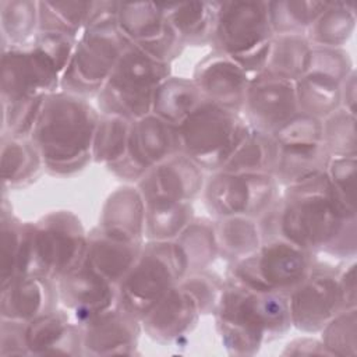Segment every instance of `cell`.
Wrapping results in <instances>:
<instances>
[{"label": "cell", "instance_id": "cell-52", "mask_svg": "<svg viewBox=\"0 0 357 357\" xmlns=\"http://www.w3.org/2000/svg\"><path fill=\"white\" fill-rule=\"evenodd\" d=\"M356 70H353L342 82H340V107L356 114L357 103V78Z\"/></svg>", "mask_w": 357, "mask_h": 357}, {"label": "cell", "instance_id": "cell-35", "mask_svg": "<svg viewBox=\"0 0 357 357\" xmlns=\"http://www.w3.org/2000/svg\"><path fill=\"white\" fill-rule=\"evenodd\" d=\"M279 158V145L272 135L250 128L244 141L222 170L234 173L273 174Z\"/></svg>", "mask_w": 357, "mask_h": 357}, {"label": "cell", "instance_id": "cell-26", "mask_svg": "<svg viewBox=\"0 0 357 357\" xmlns=\"http://www.w3.org/2000/svg\"><path fill=\"white\" fill-rule=\"evenodd\" d=\"M144 244L128 243L105 234L99 227L88 231L85 262L113 284H119L134 266Z\"/></svg>", "mask_w": 357, "mask_h": 357}, {"label": "cell", "instance_id": "cell-4", "mask_svg": "<svg viewBox=\"0 0 357 357\" xmlns=\"http://www.w3.org/2000/svg\"><path fill=\"white\" fill-rule=\"evenodd\" d=\"M77 38L38 32L26 45L1 49V100L46 96L60 91Z\"/></svg>", "mask_w": 357, "mask_h": 357}, {"label": "cell", "instance_id": "cell-13", "mask_svg": "<svg viewBox=\"0 0 357 357\" xmlns=\"http://www.w3.org/2000/svg\"><path fill=\"white\" fill-rule=\"evenodd\" d=\"M178 152L177 127L151 113L131 121L127 153L107 169L120 180L137 184L152 166Z\"/></svg>", "mask_w": 357, "mask_h": 357}, {"label": "cell", "instance_id": "cell-47", "mask_svg": "<svg viewBox=\"0 0 357 357\" xmlns=\"http://www.w3.org/2000/svg\"><path fill=\"white\" fill-rule=\"evenodd\" d=\"M198 303L201 315L215 314L219 304L225 280L208 269L187 273L178 283Z\"/></svg>", "mask_w": 357, "mask_h": 357}, {"label": "cell", "instance_id": "cell-7", "mask_svg": "<svg viewBox=\"0 0 357 357\" xmlns=\"http://www.w3.org/2000/svg\"><path fill=\"white\" fill-rule=\"evenodd\" d=\"M241 113L204 100L178 127L180 152L204 172L222 170L248 134Z\"/></svg>", "mask_w": 357, "mask_h": 357}, {"label": "cell", "instance_id": "cell-39", "mask_svg": "<svg viewBox=\"0 0 357 357\" xmlns=\"http://www.w3.org/2000/svg\"><path fill=\"white\" fill-rule=\"evenodd\" d=\"M91 7L92 1H38L39 32H56L78 39Z\"/></svg>", "mask_w": 357, "mask_h": 357}, {"label": "cell", "instance_id": "cell-28", "mask_svg": "<svg viewBox=\"0 0 357 357\" xmlns=\"http://www.w3.org/2000/svg\"><path fill=\"white\" fill-rule=\"evenodd\" d=\"M204 100L192 78L170 75L158 86L153 95L152 113L178 127Z\"/></svg>", "mask_w": 357, "mask_h": 357}, {"label": "cell", "instance_id": "cell-18", "mask_svg": "<svg viewBox=\"0 0 357 357\" xmlns=\"http://www.w3.org/2000/svg\"><path fill=\"white\" fill-rule=\"evenodd\" d=\"M204 170L181 152L152 166L135 184L145 204L192 202L202 194Z\"/></svg>", "mask_w": 357, "mask_h": 357}, {"label": "cell", "instance_id": "cell-17", "mask_svg": "<svg viewBox=\"0 0 357 357\" xmlns=\"http://www.w3.org/2000/svg\"><path fill=\"white\" fill-rule=\"evenodd\" d=\"M60 303L73 312L78 325L119 305L117 286L105 279L85 259L71 272L56 280Z\"/></svg>", "mask_w": 357, "mask_h": 357}, {"label": "cell", "instance_id": "cell-50", "mask_svg": "<svg viewBox=\"0 0 357 357\" xmlns=\"http://www.w3.org/2000/svg\"><path fill=\"white\" fill-rule=\"evenodd\" d=\"M337 290L342 311L357 308V290H356V262H351L339 269L337 273Z\"/></svg>", "mask_w": 357, "mask_h": 357}, {"label": "cell", "instance_id": "cell-51", "mask_svg": "<svg viewBox=\"0 0 357 357\" xmlns=\"http://www.w3.org/2000/svg\"><path fill=\"white\" fill-rule=\"evenodd\" d=\"M286 356H331L321 339L315 337H297L286 344L283 350Z\"/></svg>", "mask_w": 357, "mask_h": 357}, {"label": "cell", "instance_id": "cell-5", "mask_svg": "<svg viewBox=\"0 0 357 357\" xmlns=\"http://www.w3.org/2000/svg\"><path fill=\"white\" fill-rule=\"evenodd\" d=\"M273 35L268 1H220L211 46L254 77L265 68Z\"/></svg>", "mask_w": 357, "mask_h": 357}, {"label": "cell", "instance_id": "cell-20", "mask_svg": "<svg viewBox=\"0 0 357 357\" xmlns=\"http://www.w3.org/2000/svg\"><path fill=\"white\" fill-rule=\"evenodd\" d=\"M82 356H131L137 353L141 319L120 305L79 325Z\"/></svg>", "mask_w": 357, "mask_h": 357}, {"label": "cell", "instance_id": "cell-48", "mask_svg": "<svg viewBox=\"0 0 357 357\" xmlns=\"http://www.w3.org/2000/svg\"><path fill=\"white\" fill-rule=\"evenodd\" d=\"M354 70L350 54L343 47L312 46L307 70L308 74H317L342 82Z\"/></svg>", "mask_w": 357, "mask_h": 357}, {"label": "cell", "instance_id": "cell-3", "mask_svg": "<svg viewBox=\"0 0 357 357\" xmlns=\"http://www.w3.org/2000/svg\"><path fill=\"white\" fill-rule=\"evenodd\" d=\"M213 315L225 349L234 356H254L291 328L286 296L255 290L227 276Z\"/></svg>", "mask_w": 357, "mask_h": 357}, {"label": "cell", "instance_id": "cell-16", "mask_svg": "<svg viewBox=\"0 0 357 357\" xmlns=\"http://www.w3.org/2000/svg\"><path fill=\"white\" fill-rule=\"evenodd\" d=\"M296 113L298 107L293 81L265 71L251 77L241 112L250 128L272 135Z\"/></svg>", "mask_w": 357, "mask_h": 357}, {"label": "cell", "instance_id": "cell-33", "mask_svg": "<svg viewBox=\"0 0 357 357\" xmlns=\"http://www.w3.org/2000/svg\"><path fill=\"white\" fill-rule=\"evenodd\" d=\"M354 29V4L349 1H328L325 10L310 26L305 36L311 46L343 47Z\"/></svg>", "mask_w": 357, "mask_h": 357}, {"label": "cell", "instance_id": "cell-19", "mask_svg": "<svg viewBox=\"0 0 357 357\" xmlns=\"http://www.w3.org/2000/svg\"><path fill=\"white\" fill-rule=\"evenodd\" d=\"M250 79L241 66L215 50L197 63L192 74L204 99L237 113L243 112Z\"/></svg>", "mask_w": 357, "mask_h": 357}, {"label": "cell", "instance_id": "cell-10", "mask_svg": "<svg viewBox=\"0 0 357 357\" xmlns=\"http://www.w3.org/2000/svg\"><path fill=\"white\" fill-rule=\"evenodd\" d=\"M130 43L119 28H85L77 39L60 91L88 99L99 93Z\"/></svg>", "mask_w": 357, "mask_h": 357}, {"label": "cell", "instance_id": "cell-29", "mask_svg": "<svg viewBox=\"0 0 357 357\" xmlns=\"http://www.w3.org/2000/svg\"><path fill=\"white\" fill-rule=\"evenodd\" d=\"M3 190H18L32 184L42 166V158L29 138L1 135Z\"/></svg>", "mask_w": 357, "mask_h": 357}, {"label": "cell", "instance_id": "cell-43", "mask_svg": "<svg viewBox=\"0 0 357 357\" xmlns=\"http://www.w3.org/2000/svg\"><path fill=\"white\" fill-rule=\"evenodd\" d=\"M325 174L332 201L343 213L356 216L357 158H331Z\"/></svg>", "mask_w": 357, "mask_h": 357}, {"label": "cell", "instance_id": "cell-44", "mask_svg": "<svg viewBox=\"0 0 357 357\" xmlns=\"http://www.w3.org/2000/svg\"><path fill=\"white\" fill-rule=\"evenodd\" d=\"M46 96H29L1 100V135L29 138L40 114Z\"/></svg>", "mask_w": 357, "mask_h": 357}, {"label": "cell", "instance_id": "cell-1", "mask_svg": "<svg viewBox=\"0 0 357 357\" xmlns=\"http://www.w3.org/2000/svg\"><path fill=\"white\" fill-rule=\"evenodd\" d=\"M278 237L317 255L354 259L356 216L343 213L332 201L325 172L293 187L278 199Z\"/></svg>", "mask_w": 357, "mask_h": 357}, {"label": "cell", "instance_id": "cell-9", "mask_svg": "<svg viewBox=\"0 0 357 357\" xmlns=\"http://www.w3.org/2000/svg\"><path fill=\"white\" fill-rule=\"evenodd\" d=\"M315 255L284 240L264 241L251 255L231 262L227 278L261 291L289 296L312 271Z\"/></svg>", "mask_w": 357, "mask_h": 357}, {"label": "cell", "instance_id": "cell-41", "mask_svg": "<svg viewBox=\"0 0 357 357\" xmlns=\"http://www.w3.org/2000/svg\"><path fill=\"white\" fill-rule=\"evenodd\" d=\"M328 1L317 0H279L268 1L269 18L275 35H305Z\"/></svg>", "mask_w": 357, "mask_h": 357}, {"label": "cell", "instance_id": "cell-8", "mask_svg": "<svg viewBox=\"0 0 357 357\" xmlns=\"http://www.w3.org/2000/svg\"><path fill=\"white\" fill-rule=\"evenodd\" d=\"M185 275L187 262L174 241H145L134 266L117 284V303L141 319Z\"/></svg>", "mask_w": 357, "mask_h": 357}, {"label": "cell", "instance_id": "cell-45", "mask_svg": "<svg viewBox=\"0 0 357 357\" xmlns=\"http://www.w3.org/2000/svg\"><path fill=\"white\" fill-rule=\"evenodd\" d=\"M321 342L331 356H357V308L337 312L322 329Z\"/></svg>", "mask_w": 357, "mask_h": 357}, {"label": "cell", "instance_id": "cell-25", "mask_svg": "<svg viewBox=\"0 0 357 357\" xmlns=\"http://www.w3.org/2000/svg\"><path fill=\"white\" fill-rule=\"evenodd\" d=\"M29 356H82L81 326L64 311L35 318L25 326Z\"/></svg>", "mask_w": 357, "mask_h": 357}, {"label": "cell", "instance_id": "cell-14", "mask_svg": "<svg viewBox=\"0 0 357 357\" xmlns=\"http://www.w3.org/2000/svg\"><path fill=\"white\" fill-rule=\"evenodd\" d=\"M117 28L130 45L166 64H172L185 47L169 25L159 3L119 1Z\"/></svg>", "mask_w": 357, "mask_h": 357}, {"label": "cell", "instance_id": "cell-36", "mask_svg": "<svg viewBox=\"0 0 357 357\" xmlns=\"http://www.w3.org/2000/svg\"><path fill=\"white\" fill-rule=\"evenodd\" d=\"M192 202H149L145 213V241H174L195 218Z\"/></svg>", "mask_w": 357, "mask_h": 357}, {"label": "cell", "instance_id": "cell-2", "mask_svg": "<svg viewBox=\"0 0 357 357\" xmlns=\"http://www.w3.org/2000/svg\"><path fill=\"white\" fill-rule=\"evenodd\" d=\"M99 117L88 99L63 91L46 95L29 139L50 174L73 176L92 160Z\"/></svg>", "mask_w": 357, "mask_h": 357}, {"label": "cell", "instance_id": "cell-27", "mask_svg": "<svg viewBox=\"0 0 357 357\" xmlns=\"http://www.w3.org/2000/svg\"><path fill=\"white\" fill-rule=\"evenodd\" d=\"M220 1L159 3L166 20L184 46L211 45Z\"/></svg>", "mask_w": 357, "mask_h": 357}, {"label": "cell", "instance_id": "cell-11", "mask_svg": "<svg viewBox=\"0 0 357 357\" xmlns=\"http://www.w3.org/2000/svg\"><path fill=\"white\" fill-rule=\"evenodd\" d=\"M32 227L38 275L59 280L84 262L88 231L74 212H49Z\"/></svg>", "mask_w": 357, "mask_h": 357}, {"label": "cell", "instance_id": "cell-12", "mask_svg": "<svg viewBox=\"0 0 357 357\" xmlns=\"http://www.w3.org/2000/svg\"><path fill=\"white\" fill-rule=\"evenodd\" d=\"M279 184L271 173L218 170L205 178L202 197L213 219L262 215L279 197Z\"/></svg>", "mask_w": 357, "mask_h": 357}, {"label": "cell", "instance_id": "cell-38", "mask_svg": "<svg viewBox=\"0 0 357 357\" xmlns=\"http://www.w3.org/2000/svg\"><path fill=\"white\" fill-rule=\"evenodd\" d=\"M1 49L29 43L39 32L38 1L1 0L0 1Z\"/></svg>", "mask_w": 357, "mask_h": 357}, {"label": "cell", "instance_id": "cell-15", "mask_svg": "<svg viewBox=\"0 0 357 357\" xmlns=\"http://www.w3.org/2000/svg\"><path fill=\"white\" fill-rule=\"evenodd\" d=\"M339 269L315 262L310 275L289 296L291 328L312 335L342 311L337 290Z\"/></svg>", "mask_w": 357, "mask_h": 357}, {"label": "cell", "instance_id": "cell-21", "mask_svg": "<svg viewBox=\"0 0 357 357\" xmlns=\"http://www.w3.org/2000/svg\"><path fill=\"white\" fill-rule=\"evenodd\" d=\"M199 317L201 311L195 298L177 284L141 318V326L149 339L167 344L191 333Z\"/></svg>", "mask_w": 357, "mask_h": 357}, {"label": "cell", "instance_id": "cell-6", "mask_svg": "<svg viewBox=\"0 0 357 357\" xmlns=\"http://www.w3.org/2000/svg\"><path fill=\"white\" fill-rule=\"evenodd\" d=\"M172 75V64L158 61L139 47L128 45L105 85L96 95L102 114H114L131 121L152 113L158 86Z\"/></svg>", "mask_w": 357, "mask_h": 357}, {"label": "cell", "instance_id": "cell-22", "mask_svg": "<svg viewBox=\"0 0 357 357\" xmlns=\"http://www.w3.org/2000/svg\"><path fill=\"white\" fill-rule=\"evenodd\" d=\"M38 275L32 222H21L13 215L3 197L0 209V287Z\"/></svg>", "mask_w": 357, "mask_h": 357}, {"label": "cell", "instance_id": "cell-32", "mask_svg": "<svg viewBox=\"0 0 357 357\" xmlns=\"http://www.w3.org/2000/svg\"><path fill=\"white\" fill-rule=\"evenodd\" d=\"M311 47L305 35H273L264 71L296 82L305 74Z\"/></svg>", "mask_w": 357, "mask_h": 357}, {"label": "cell", "instance_id": "cell-34", "mask_svg": "<svg viewBox=\"0 0 357 357\" xmlns=\"http://www.w3.org/2000/svg\"><path fill=\"white\" fill-rule=\"evenodd\" d=\"M174 243L185 258L187 273L208 269L219 257L215 222L208 218L195 216Z\"/></svg>", "mask_w": 357, "mask_h": 357}, {"label": "cell", "instance_id": "cell-40", "mask_svg": "<svg viewBox=\"0 0 357 357\" xmlns=\"http://www.w3.org/2000/svg\"><path fill=\"white\" fill-rule=\"evenodd\" d=\"M131 120L114 116L102 114L93 137L92 160L106 167L121 160L128 149Z\"/></svg>", "mask_w": 357, "mask_h": 357}, {"label": "cell", "instance_id": "cell-46", "mask_svg": "<svg viewBox=\"0 0 357 357\" xmlns=\"http://www.w3.org/2000/svg\"><path fill=\"white\" fill-rule=\"evenodd\" d=\"M272 137L279 148L322 144V120L298 112L282 124Z\"/></svg>", "mask_w": 357, "mask_h": 357}, {"label": "cell", "instance_id": "cell-37", "mask_svg": "<svg viewBox=\"0 0 357 357\" xmlns=\"http://www.w3.org/2000/svg\"><path fill=\"white\" fill-rule=\"evenodd\" d=\"M294 88L300 113L322 120L340 107V82L332 78L305 73Z\"/></svg>", "mask_w": 357, "mask_h": 357}, {"label": "cell", "instance_id": "cell-30", "mask_svg": "<svg viewBox=\"0 0 357 357\" xmlns=\"http://www.w3.org/2000/svg\"><path fill=\"white\" fill-rule=\"evenodd\" d=\"M329 159L322 144L279 148L273 177L279 187H293L324 173Z\"/></svg>", "mask_w": 357, "mask_h": 357}, {"label": "cell", "instance_id": "cell-23", "mask_svg": "<svg viewBox=\"0 0 357 357\" xmlns=\"http://www.w3.org/2000/svg\"><path fill=\"white\" fill-rule=\"evenodd\" d=\"M0 318L28 324L57 310L56 280L43 275H28L0 287Z\"/></svg>", "mask_w": 357, "mask_h": 357}, {"label": "cell", "instance_id": "cell-31", "mask_svg": "<svg viewBox=\"0 0 357 357\" xmlns=\"http://www.w3.org/2000/svg\"><path fill=\"white\" fill-rule=\"evenodd\" d=\"M219 255L227 261H240L258 250L262 236L257 218L225 216L213 219Z\"/></svg>", "mask_w": 357, "mask_h": 357}, {"label": "cell", "instance_id": "cell-42", "mask_svg": "<svg viewBox=\"0 0 357 357\" xmlns=\"http://www.w3.org/2000/svg\"><path fill=\"white\" fill-rule=\"evenodd\" d=\"M322 145L331 158H357L356 114L339 107L322 119Z\"/></svg>", "mask_w": 357, "mask_h": 357}, {"label": "cell", "instance_id": "cell-24", "mask_svg": "<svg viewBox=\"0 0 357 357\" xmlns=\"http://www.w3.org/2000/svg\"><path fill=\"white\" fill-rule=\"evenodd\" d=\"M146 204L137 185H123L114 190L105 201L99 229L117 240L145 243Z\"/></svg>", "mask_w": 357, "mask_h": 357}, {"label": "cell", "instance_id": "cell-49", "mask_svg": "<svg viewBox=\"0 0 357 357\" xmlns=\"http://www.w3.org/2000/svg\"><path fill=\"white\" fill-rule=\"evenodd\" d=\"M26 324L1 319L0 324V356H29L26 337Z\"/></svg>", "mask_w": 357, "mask_h": 357}]
</instances>
